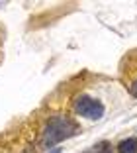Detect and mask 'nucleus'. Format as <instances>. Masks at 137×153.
I'll return each mask as SVG.
<instances>
[{
    "label": "nucleus",
    "instance_id": "nucleus-1",
    "mask_svg": "<svg viewBox=\"0 0 137 153\" xmlns=\"http://www.w3.org/2000/svg\"><path fill=\"white\" fill-rule=\"evenodd\" d=\"M78 131L80 130L73 118H69L67 114H55L47 120L43 131H41V147L49 149L61 143V141L69 140V137H73V135H76Z\"/></svg>",
    "mask_w": 137,
    "mask_h": 153
},
{
    "label": "nucleus",
    "instance_id": "nucleus-2",
    "mask_svg": "<svg viewBox=\"0 0 137 153\" xmlns=\"http://www.w3.org/2000/svg\"><path fill=\"white\" fill-rule=\"evenodd\" d=\"M73 108H75L76 116L84 118V120H90V122L100 120L104 116V112H106L104 104L90 94H78L75 98V102H73Z\"/></svg>",
    "mask_w": 137,
    "mask_h": 153
},
{
    "label": "nucleus",
    "instance_id": "nucleus-3",
    "mask_svg": "<svg viewBox=\"0 0 137 153\" xmlns=\"http://www.w3.org/2000/svg\"><path fill=\"white\" fill-rule=\"evenodd\" d=\"M118 153H137V137H127V140L119 141Z\"/></svg>",
    "mask_w": 137,
    "mask_h": 153
},
{
    "label": "nucleus",
    "instance_id": "nucleus-4",
    "mask_svg": "<svg viewBox=\"0 0 137 153\" xmlns=\"http://www.w3.org/2000/svg\"><path fill=\"white\" fill-rule=\"evenodd\" d=\"M4 41H6V30L0 24V63L4 61Z\"/></svg>",
    "mask_w": 137,
    "mask_h": 153
},
{
    "label": "nucleus",
    "instance_id": "nucleus-5",
    "mask_svg": "<svg viewBox=\"0 0 137 153\" xmlns=\"http://www.w3.org/2000/svg\"><path fill=\"white\" fill-rule=\"evenodd\" d=\"M98 153H114V149H112V145L108 141H102L100 147H98Z\"/></svg>",
    "mask_w": 137,
    "mask_h": 153
},
{
    "label": "nucleus",
    "instance_id": "nucleus-6",
    "mask_svg": "<svg viewBox=\"0 0 137 153\" xmlns=\"http://www.w3.org/2000/svg\"><path fill=\"white\" fill-rule=\"evenodd\" d=\"M129 92H131L133 96H137V79H135V81H131V82H129Z\"/></svg>",
    "mask_w": 137,
    "mask_h": 153
},
{
    "label": "nucleus",
    "instance_id": "nucleus-7",
    "mask_svg": "<svg viewBox=\"0 0 137 153\" xmlns=\"http://www.w3.org/2000/svg\"><path fill=\"white\" fill-rule=\"evenodd\" d=\"M86 153H92V151H86Z\"/></svg>",
    "mask_w": 137,
    "mask_h": 153
}]
</instances>
